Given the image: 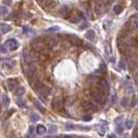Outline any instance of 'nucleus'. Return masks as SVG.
Wrapping results in <instances>:
<instances>
[{
  "label": "nucleus",
  "mask_w": 138,
  "mask_h": 138,
  "mask_svg": "<svg viewBox=\"0 0 138 138\" xmlns=\"http://www.w3.org/2000/svg\"><path fill=\"white\" fill-rule=\"evenodd\" d=\"M40 60V55L36 51L25 48L23 51V60L24 63H33Z\"/></svg>",
  "instance_id": "obj_1"
},
{
  "label": "nucleus",
  "mask_w": 138,
  "mask_h": 138,
  "mask_svg": "<svg viewBox=\"0 0 138 138\" xmlns=\"http://www.w3.org/2000/svg\"><path fill=\"white\" fill-rule=\"evenodd\" d=\"M23 67L24 73L28 77H31L36 72V65L34 63H24Z\"/></svg>",
  "instance_id": "obj_2"
},
{
  "label": "nucleus",
  "mask_w": 138,
  "mask_h": 138,
  "mask_svg": "<svg viewBox=\"0 0 138 138\" xmlns=\"http://www.w3.org/2000/svg\"><path fill=\"white\" fill-rule=\"evenodd\" d=\"M44 42L46 43L48 47H55L58 44L59 37L56 36H48L45 37Z\"/></svg>",
  "instance_id": "obj_3"
},
{
  "label": "nucleus",
  "mask_w": 138,
  "mask_h": 138,
  "mask_svg": "<svg viewBox=\"0 0 138 138\" xmlns=\"http://www.w3.org/2000/svg\"><path fill=\"white\" fill-rule=\"evenodd\" d=\"M42 46H43V43H42V41L41 40V38L36 37V38H35V39L32 40L31 48H33V50H35L36 52L42 49Z\"/></svg>",
  "instance_id": "obj_4"
},
{
  "label": "nucleus",
  "mask_w": 138,
  "mask_h": 138,
  "mask_svg": "<svg viewBox=\"0 0 138 138\" xmlns=\"http://www.w3.org/2000/svg\"><path fill=\"white\" fill-rule=\"evenodd\" d=\"M52 105L55 110H60L63 107V98L61 97H56L53 99Z\"/></svg>",
  "instance_id": "obj_5"
},
{
  "label": "nucleus",
  "mask_w": 138,
  "mask_h": 138,
  "mask_svg": "<svg viewBox=\"0 0 138 138\" xmlns=\"http://www.w3.org/2000/svg\"><path fill=\"white\" fill-rule=\"evenodd\" d=\"M98 85H99V88L100 90L103 92V93H108L110 92V86H109V84L107 82V80L105 79H101L98 82Z\"/></svg>",
  "instance_id": "obj_6"
},
{
  "label": "nucleus",
  "mask_w": 138,
  "mask_h": 138,
  "mask_svg": "<svg viewBox=\"0 0 138 138\" xmlns=\"http://www.w3.org/2000/svg\"><path fill=\"white\" fill-rule=\"evenodd\" d=\"M5 46L7 47L9 49L15 50V49H16L18 47H19V43H18V41H16V40L10 39V40H7V41H6Z\"/></svg>",
  "instance_id": "obj_7"
},
{
  "label": "nucleus",
  "mask_w": 138,
  "mask_h": 138,
  "mask_svg": "<svg viewBox=\"0 0 138 138\" xmlns=\"http://www.w3.org/2000/svg\"><path fill=\"white\" fill-rule=\"evenodd\" d=\"M38 93H39L40 97L42 98H46L48 95H49V89L45 85H41L39 89H38Z\"/></svg>",
  "instance_id": "obj_8"
},
{
  "label": "nucleus",
  "mask_w": 138,
  "mask_h": 138,
  "mask_svg": "<svg viewBox=\"0 0 138 138\" xmlns=\"http://www.w3.org/2000/svg\"><path fill=\"white\" fill-rule=\"evenodd\" d=\"M82 107H83V109L85 110H90L95 109V105H93V103L89 100L83 101V103H82Z\"/></svg>",
  "instance_id": "obj_9"
},
{
  "label": "nucleus",
  "mask_w": 138,
  "mask_h": 138,
  "mask_svg": "<svg viewBox=\"0 0 138 138\" xmlns=\"http://www.w3.org/2000/svg\"><path fill=\"white\" fill-rule=\"evenodd\" d=\"M31 85L33 86L34 89H36V90H38V89L42 85H41V80H40L39 77H35V78L32 79L31 80Z\"/></svg>",
  "instance_id": "obj_10"
},
{
  "label": "nucleus",
  "mask_w": 138,
  "mask_h": 138,
  "mask_svg": "<svg viewBox=\"0 0 138 138\" xmlns=\"http://www.w3.org/2000/svg\"><path fill=\"white\" fill-rule=\"evenodd\" d=\"M15 64H16V61H15V60H10V59H8V60H3V65H4V67H5L6 68H8V69L12 68V67L15 66Z\"/></svg>",
  "instance_id": "obj_11"
},
{
  "label": "nucleus",
  "mask_w": 138,
  "mask_h": 138,
  "mask_svg": "<svg viewBox=\"0 0 138 138\" xmlns=\"http://www.w3.org/2000/svg\"><path fill=\"white\" fill-rule=\"evenodd\" d=\"M18 82L16 81V80H12V79H10V80H7V85H8V87H9L10 91H13L15 88L16 87V85H17Z\"/></svg>",
  "instance_id": "obj_12"
},
{
  "label": "nucleus",
  "mask_w": 138,
  "mask_h": 138,
  "mask_svg": "<svg viewBox=\"0 0 138 138\" xmlns=\"http://www.w3.org/2000/svg\"><path fill=\"white\" fill-rule=\"evenodd\" d=\"M59 13H60V15L61 16H64V17H65V16L69 13V7L67 5L62 6L60 9V11H59Z\"/></svg>",
  "instance_id": "obj_13"
},
{
  "label": "nucleus",
  "mask_w": 138,
  "mask_h": 138,
  "mask_svg": "<svg viewBox=\"0 0 138 138\" xmlns=\"http://www.w3.org/2000/svg\"><path fill=\"white\" fill-rule=\"evenodd\" d=\"M69 41H71V42L74 45H80L81 44V40H80L79 37H77V36H69Z\"/></svg>",
  "instance_id": "obj_14"
},
{
  "label": "nucleus",
  "mask_w": 138,
  "mask_h": 138,
  "mask_svg": "<svg viewBox=\"0 0 138 138\" xmlns=\"http://www.w3.org/2000/svg\"><path fill=\"white\" fill-rule=\"evenodd\" d=\"M95 36H96V34L92 29L88 30V31L86 32V34H85V37L88 40H90V41H93V40L95 39Z\"/></svg>",
  "instance_id": "obj_15"
},
{
  "label": "nucleus",
  "mask_w": 138,
  "mask_h": 138,
  "mask_svg": "<svg viewBox=\"0 0 138 138\" xmlns=\"http://www.w3.org/2000/svg\"><path fill=\"white\" fill-rule=\"evenodd\" d=\"M105 11V7L101 3H97L96 4V12L98 15H101L103 12Z\"/></svg>",
  "instance_id": "obj_16"
},
{
  "label": "nucleus",
  "mask_w": 138,
  "mask_h": 138,
  "mask_svg": "<svg viewBox=\"0 0 138 138\" xmlns=\"http://www.w3.org/2000/svg\"><path fill=\"white\" fill-rule=\"evenodd\" d=\"M36 136V126H30L29 129H28V138H35Z\"/></svg>",
  "instance_id": "obj_17"
},
{
  "label": "nucleus",
  "mask_w": 138,
  "mask_h": 138,
  "mask_svg": "<svg viewBox=\"0 0 138 138\" xmlns=\"http://www.w3.org/2000/svg\"><path fill=\"white\" fill-rule=\"evenodd\" d=\"M11 29V26L10 25H8V24H1L0 25V31L2 32V33H4V34H5V33H7L8 31H10V30Z\"/></svg>",
  "instance_id": "obj_18"
},
{
  "label": "nucleus",
  "mask_w": 138,
  "mask_h": 138,
  "mask_svg": "<svg viewBox=\"0 0 138 138\" xmlns=\"http://www.w3.org/2000/svg\"><path fill=\"white\" fill-rule=\"evenodd\" d=\"M16 102V105H17L19 107H21V108H27L26 103L24 102V100H23V99L17 98Z\"/></svg>",
  "instance_id": "obj_19"
},
{
  "label": "nucleus",
  "mask_w": 138,
  "mask_h": 138,
  "mask_svg": "<svg viewBox=\"0 0 138 138\" xmlns=\"http://www.w3.org/2000/svg\"><path fill=\"white\" fill-rule=\"evenodd\" d=\"M36 131H37V133L39 135H43L47 132V129L43 125H38L37 129H36Z\"/></svg>",
  "instance_id": "obj_20"
},
{
  "label": "nucleus",
  "mask_w": 138,
  "mask_h": 138,
  "mask_svg": "<svg viewBox=\"0 0 138 138\" xmlns=\"http://www.w3.org/2000/svg\"><path fill=\"white\" fill-rule=\"evenodd\" d=\"M24 92H25L24 87H19V88L16 89V92H15V94H16V96H18V97H20V96H23V94H24Z\"/></svg>",
  "instance_id": "obj_21"
},
{
  "label": "nucleus",
  "mask_w": 138,
  "mask_h": 138,
  "mask_svg": "<svg viewBox=\"0 0 138 138\" xmlns=\"http://www.w3.org/2000/svg\"><path fill=\"white\" fill-rule=\"evenodd\" d=\"M2 102L4 104V105H8L10 103V98L6 94H3L2 95Z\"/></svg>",
  "instance_id": "obj_22"
},
{
  "label": "nucleus",
  "mask_w": 138,
  "mask_h": 138,
  "mask_svg": "<svg viewBox=\"0 0 138 138\" xmlns=\"http://www.w3.org/2000/svg\"><path fill=\"white\" fill-rule=\"evenodd\" d=\"M97 132H98V134L100 135V136H104L105 133V128L104 127V126L102 125H98L97 127Z\"/></svg>",
  "instance_id": "obj_23"
},
{
  "label": "nucleus",
  "mask_w": 138,
  "mask_h": 138,
  "mask_svg": "<svg viewBox=\"0 0 138 138\" xmlns=\"http://www.w3.org/2000/svg\"><path fill=\"white\" fill-rule=\"evenodd\" d=\"M131 23H132V27H133V28H134L135 29H137L138 20H137V16H136V15L132 18V21H131Z\"/></svg>",
  "instance_id": "obj_24"
},
{
  "label": "nucleus",
  "mask_w": 138,
  "mask_h": 138,
  "mask_svg": "<svg viewBox=\"0 0 138 138\" xmlns=\"http://www.w3.org/2000/svg\"><path fill=\"white\" fill-rule=\"evenodd\" d=\"M133 124H134V122H133L132 119H130V118L127 119V120H126V122H125L126 128H127L128 129H131V128H132V126H133Z\"/></svg>",
  "instance_id": "obj_25"
},
{
  "label": "nucleus",
  "mask_w": 138,
  "mask_h": 138,
  "mask_svg": "<svg viewBox=\"0 0 138 138\" xmlns=\"http://www.w3.org/2000/svg\"><path fill=\"white\" fill-rule=\"evenodd\" d=\"M45 6L48 8H53L55 6V2L53 0H45Z\"/></svg>",
  "instance_id": "obj_26"
},
{
  "label": "nucleus",
  "mask_w": 138,
  "mask_h": 138,
  "mask_svg": "<svg viewBox=\"0 0 138 138\" xmlns=\"http://www.w3.org/2000/svg\"><path fill=\"white\" fill-rule=\"evenodd\" d=\"M60 28L59 26H53V27H50L49 28L47 29V31L48 32H56V31H60Z\"/></svg>",
  "instance_id": "obj_27"
},
{
  "label": "nucleus",
  "mask_w": 138,
  "mask_h": 138,
  "mask_svg": "<svg viewBox=\"0 0 138 138\" xmlns=\"http://www.w3.org/2000/svg\"><path fill=\"white\" fill-rule=\"evenodd\" d=\"M121 105H123L124 107H126L128 105H129V98L127 97H123L122 101H121Z\"/></svg>",
  "instance_id": "obj_28"
},
{
  "label": "nucleus",
  "mask_w": 138,
  "mask_h": 138,
  "mask_svg": "<svg viewBox=\"0 0 138 138\" xmlns=\"http://www.w3.org/2000/svg\"><path fill=\"white\" fill-rule=\"evenodd\" d=\"M29 117H30V119H31L32 121H34V122H36V121H38V120H39V119H40L39 116H38L37 114H36V113H32V114H30Z\"/></svg>",
  "instance_id": "obj_29"
},
{
  "label": "nucleus",
  "mask_w": 138,
  "mask_h": 138,
  "mask_svg": "<svg viewBox=\"0 0 138 138\" xmlns=\"http://www.w3.org/2000/svg\"><path fill=\"white\" fill-rule=\"evenodd\" d=\"M113 11H114V12H115L116 14H119V13L122 12L123 9H122V7H121L120 5H118V4H117V5H116L115 7H114Z\"/></svg>",
  "instance_id": "obj_30"
},
{
  "label": "nucleus",
  "mask_w": 138,
  "mask_h": 138,
  "mask_svg": "<svg viewBox=\"0 0 138 138\" xmlns=\"http://www.w3.org/2000/svg\"><path fill=\"white\" fill-rule=\"evenodd\" d=\"M56 131H57L56 126H55V125L49 126V129H48V133H49V134H53V133H55Z\"/></svg>",
  "instance_id": "obj_31"
},
{
  "label": "nucleus",
  "mask_w": 138,
  "mask_h": 138,
  "mask_svg": "<svg viewBox=\"0 0 138 138\" xmlns=\"http://www.w3.org/2000/svg\"><path fill=\"white\" fill-rule=\"evenodd\" d=\"M8 12V10L6 7H4V6H0V15H5L6 13Z\"/></svg>",
  "instance_id": "obj_32"
},
{
  "label": "nucleus",
  "mask_w": 138,
  "mask_h": 138,
  "mask_svg": "<svg viewBox=\"0 0 138 138\" xmlns=\"http://www.w3.org/2000/svg\"><path fill=\"white\" fill-rule=\"evenodd\" d=\"M123 121H124V117H123V116H120V117H118L117 118H116L115 123L118 125V124H122Z\"/></svg>",
  "instance_id": "obj_33"
},
{
  "label": "nucleus",
  "mask_w": 138,
  "mask_h": 138,
  "mask_svg": "<svg viewBox=\"0 0 138 138\" xmlns=\"http://www.w3.org/2000/svg\"><path fill=\"white\" fill-rule=\"evenodd\" d=\"M116 130H117V133H118V134L123 133V131H124V127H123L122 124H118V125L117 126V129H116Z\"/></svg>",
  "instance_id": "obj_34"
},
{
  "label": "nucleus",
  "mask_w": 138,
  "mask_h": 138,
  "mask_svg": "<svg viewBox=\"0 0 138 138\" xmlns=\"http://www.w3.org/2000/svg\"><path fill=\"white\" fill-rule=\"evenodd\" d=\"M35 105H36V106L37 107V108L39 109L40 110H41V111H45V109L43 108L42 106H41V104H40L39 102H35Z\"/></svg>",
  "instance_id": "obj_35"
},
{
  "label": "nucleus",
  "mask_w": 138,
  "mask_h": 138,
  "mask_svg": "<svg viewBox=\"0 0 138 138\" xmlns=\"http://www.w3.org/2000/svg\"><path fill=\"white\" fill-rule=\"evenodd\" d=\"M118 66H119V67H120L121 69H123V70H125L126 65H125V63H124V62L123 61V60H120V62H119Z\"/></svg>",
  "instance_id": "obj_36"
},
{
  "label": "nucleus",
  "mask_w": 138,
  "mask_h": 138,
  "mask_svg": "<svg viewBox=\"0 0 138 138\" xmlns=\"http://www.w3.org/2000/svg\"><path fill=\"white\" fill-rule=\"evenodd\" d=\"M6 52H7V48H5V46H4V45H1V46H0V53H1V54H5Z\"/></svg>",
  "instance_id": "obj_37"
},
{
  "label": "nucleus",
  "mask_w": 138,
  "mask_h": 138,
  "mask_svg": "<svg viewBox=\"0 0 138 138\" xmlns=\"http://www.w3.org/2000/svg\"><path fill=\"white\" fill-rule=\"evenodd\" d=\"M83 120L85 121V122H88V121L92 120V116L91 115H85L83 117Z\"/></svg>",
  "instance_id": "obj_38"
},
{
  "label": "nucleus",
  "mask_w": 138,
  "mask_h": 138,
  "mask_svg": "<svg viewBox=\"0 0 138 138\" xmlns=\"http://www.w3.org/2000/svg\"><path fill=\"white\" fill-rule=\"evenodd\" d=\"M66 129H67V130H72V129H74V126H73V124H67Z\"/></svg>",
  "instance_id": "obj_39"
},
{
  "label": "nucleus",
  "mask_w": 138,
  "mask_h": 138,
  "mask_svg": "<svg viewBox=\"0 0 138 138\" xmlns=\"http://www.w3.org/2000/svg\"><path fill=\"white\" fill-rule=\"evenodd\" d=\"M116 102V95H111V97H110V105H114Z\"/></svg>",
  "instance_id": "obj_40"
},
{
  "label": "nucleus",
  "mask_w": 138,
  "mask_h": 138,
  "mask_svg": "<svg viewBox=\"0 0 138 138\" xmlns=\"http://www.w3.org/2000/svg\"><path fill=\"white\" fill-rule=\"evenodd\" d=\"M89 26V24H88V23H86V22H84L83 23H82L81 25L80 26V28H81V29H84V28H87V27Z\"/></svg>",
  "instance_id": "obj_41"
},
{
  "label": "nucleus",
  "mask_w": 138,
  "mask_h": 138,
  "mask_svg": "<svg viewBox=\"0 0 138 138\" xmlns=\"http://www.w3.org/2000/svg\"><path fill=\"white\" fill-rule=\"evenodd\" d=\"M79 18H73V17H72V18H70L69 19V21L71 22V23H79Z\"/></svg>",
  "instance_id": "obj_42"
},
{
  "label": "nucleus",
  "mask_w": 138,
  "mask_h": 138,
  "mask_svg": "<svg viewBox=\"0 0 138 138\" xmlns=\"http://www.w3.org/2000/svg\"><path fill=\"white\" fill-rule=\"evenodd\" d=\"M136 101H137V99H136V97H134V99H133V101H132V102H131V106L134 107L135 105H136Z\"/></svg>",
  "instance_id": "obj_43"
},
{
  "label": "nucleus",
  "mask_w": 138,
  "mask_h": 138,
  "mask_svg": "<svg viewBox=\"0 0 138 138\" xmlns=\"http://www.w3.org/2000/svg\"><path fill=\"white\" fill-rule=\"evenodd\" d=\"M127 91H128V92L129 93H130V92H133V91H134V89H133V87H132V85H129V87H127Z\"/></svg>",
  "instance_id": "obj_44"
},
{
  "label": "nucleus",
  "mask_w": 138,
  "mask_h": 138,
  "mask_svg": "<svg viewBox=\"0 0 138 138\" xmlns=\"http://www.w3.org/2000/svg\"><path fill=\"white\" fill-rule=\"evenodd\" d=\"M110 47L109 44H106V53L108 55H110Z\"/></svg>",
  "instance_id": "obj_45"
},
{
  "label": "nucleus",
  "mask_w": 138,
  "mask_h": 138,
  "mask_svg": "<svg viewBox=\"0 0 138 138\" xmlns=\"http://www.w3.org/2000/svg\"><path fill=\"white\" fill-rule=\"evenodd\" d=\"M132 4L134 5L135 9H137V0H134L132 3Z\"/></svg>",
  "instance_id": "obj_46"
},
{
  "label": "nucleus",
  "mask_w": 138,
  "mask_h": 138,
  "mask_svg": "<svg viewBox=\"0 0 138 138\" xmlns=\"http://www.w3.org/2000/svg\"><path fill=\"white\" fill-rule=\"evenodd\" d=\"M79 13H80V14H79V15H80V17H81L82 19L85 20V15H84L83 13L81 12V11H79Z\"/></svg>",
  "instance_id": "obj_47"
},
{
  "label": "nucleus",
  "mask_w": 138,
  "mask_h": 138,
  "mask_svg": "<svg viewBox=\"0 0 138 138\" xmlns=\"http://www.w3.org/2000/svg\"><path fill=\"white\" fill-rule=\"evenodd\" d=\"M4 2L6 4H8V5H11L12 1H11V0H4Z\"/></svg>",
  "instance_id": "obj_48"
},
{
  "label": "nucleus",
  "mask_w": 138,
  "mask_h": 138,
  "mask_svg": "<svg viewBox=\"0 0 138 138\" xmlns=\"http://www.w3.org/2000/svg\"><path fill=\"white\" fill-rule=\"evenodd\" d=\"M133 138H137V135H136V130L135 131V135H134V137Z\"/></svg>",
  "instance_id": "obj_49"
},
{
  "label": "nucleus",
  "mask_w": 138,
  "mask_h": 138,
  "mask_svg": "<svg viewBox=\"0 0 138 138\" xmlns=\"http://www.w3.org/2000/svg\"><path fill=\"white\" fill-rule=\"evenodd\" d=\"M64 138H73V137H72V136H65Z\"/></svg>",
  "instance_id": "obj_50"
},
{
  "label": "nucleus",
  "mask_w": 138,
  "mask_h": 138,
  "mask_svg": "<svg viewBox=\"0 0 138 138\" xmlns=\"http://www.w3.org/2000/svg\"><path fill=\"white\" fill-rule=\"evenodd\" d=\"M109 138H114V136H109Z\"/></svg>",
  "instance_id": "obj_51"
}]
</instances>
